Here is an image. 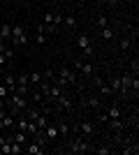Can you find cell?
<instances>
[{"mask_svg": "<svg viewBox=\"0 0 139 155\" xmlns=\"http://www.w3.org/2000/svg\"><path fill=\"white\" fill-rule=\"evenodd\" d=\"M91 143L84 139V137L77 134V139H72V141L67 143V153H72V155H84V153H91Z\"/></svg>", "mask_w": 139, "mask_h": 155, "instance_id": "6da1fadb", "label": "cell"}, {"mask_svg": "<svg viewBox=\"0 0 139 155\" xmlns=\"http://www.w3.org/2000/svg\"><path fill=\"white\" fill-rule=\"evenodd\" d=\"M12 44L14 46H26V42H28V37H26V30L19 26V23H14L12 26Z\"/></svg>", "mask_w": 139, "mask_h": 155, "instance_id": "7a4b0ae2", "label": "cell"}, {"mask_svg": "<svg viewBox=\"0 0 139 155\" xmlns=\"http://www.w3.org/2000/svg\"><path fill=\"white\" fill-rule=\"evenodd\" d=\"M74 132L79 137H84V139H88V137H93V132H95V123H93V120H81V123L74 125Z\"/></svg>", "mask_w": 139, "mask_h": 155, "instance_id": "3957f363", "label": "cell"}, {"mask_svg": "<svg viewBox=\"0 0 139 155\" xmlns=\"http://www.w3.org/2000/svg\"><path fill=\"white\" fill-rule=\"evenodd\" d=\"M72 107H74V102L65 95V93L56 97V109H58V111H72Z\"/></svg>", "mask_w": 139, "mask_h": 155, "instance_id": "277c9868", "label": "cell"}, {"mask_svg": "<svg viewBox=\"0 0 139 155\" xmlns=\"http://www.w3.org/2000/svg\"><path fill=\"white\" fill-rule=\"evenodd\" d=\"M23 153H28V155H42V153H44V146L37 143L35 139H28V143L23 146Z\"/></svg>", "mask_w": 139, "mask_h": 155, "instance_id": "5b68a950", "label": "cell"}, {"mask_svg": "<svg viewBox=\"0 0 139 155\" xmlns=\"http://www.w3.org/2000/svg\"><path fill=\"white\" fill-rule=\"evenodd\" d=\"M74 70L81 72V74H86V77H93L95 74V67L91 63H84V60H74Z\"/></svg>", "mask_w": 139, "mask_h": 155, "instance_id": "8992f818", "label": "cell"}, {"mask_svg": "<svg viewBox=\"0 0 139 155\" xmlns=\"http://www.w3.org/2000/svg\"><path fill=\"white\" fill-rule=\"evenodd\" d=\"M93 84H95V88H98L100 91V95H114L111 93V88H109V84H104V81H102V77H93Z\"/></svg>", "mask_w": 139, "mask_h": 155, "instance_id": "52a82bcc", "label": "cell"}, {"mask_svg": "<svg viewBox=\"0 0 139 155\" xmlns=\"http://www.w3.org/2000/svg\"><path fill=\"white\" fill-rule=\"evenodd\" d=\"M42 132H44V137L49 139V141H53V139H58V127H56L53 123H49V125H46L44 130H42Z\"/></svg>", "mask_w": 139, "mask_h": 155, "instance_id": "ba28073f", "label": "cell"}, {"mask_svg": "<svg viewBox=\"0 0 139 155\" xmlns=\"http://www.w3.org/2000/svg\"><path fill=\"white\" fill-rule=\"evenodd\" d=\"M109 88H111V93H118V95H121V88H123V84H121V74H114V77L109 79Z\"/></svg>", "mask_w": 139, "mask_h": 155, "instance_id": "9c48e42d", "label": "cell"}, {"mask_svg": "<svg viewBox=\"0 0 139 155\" xmlns=\"http://www.w3.org/2000/svg\"><path fill=\"white\" fill-rule=\"evenodd\" d=\"M60 74L67 79V84H70V86H77V74H74L70 67H60Z\"/></svg>", "mask_w": 139, "mask_h": 155, "instance_id": "30bf717a", "label": "cell"}, {"mask_svg": "<svg viewBox=\"0 0 139 155\" xmlns=\"http://www.w3.org/2000/svg\"><path fill=\"white\" fill-rule=\"evenodd\" d=\"M77 46H79L81 51H86V49H91V37H88V35H79V37H77Z\"/></svg>", "mask_w": 139, "mask_h": 155, "instance_id": "8fae6325", "label": "cell"}, {"mask_svg": "<svg viewBox=\"0 0 139 155\" xmlns=\"http://www.w3.org/2000/svg\"><path fill=\"white\" fill-rule=\"evenodd\" d=\"M5 86L9 93H16V77L14 74H5Z\"/></svg>", "mask_w": 139, "mask_h": 155, "instance_id": "7c38bea8", "label": "cell"}, {"mask_svg": "<svg viewBox=\"0 0 139 155\" xmlns=\"http://www.w3.org/2000/svg\"><path fill=\"white\" fill-rule=\"evenodd\" d=\"M86 107H91V109H102V100L100 97H95V95H91V97H86Z\"/></svg>", "mask_w": 139, "mask_h": 155, "instance_id": "4fadbf2b", "label": "cell"}, {"mask_svg": "<svg viewBox=\"0 0 139 155\" xmlns=\"http://www.w3.org/2000/svg\"><path fill=\"white\" fill-rule=\"evenodd\" d=\"M100 37L104 39V42L114 39V28H111V26H104V28H100Z\"/></svg>", "mask_w": 139, "mask_h": 155, "instance_id": "5bb4252c", "label": "cell"}, {"mask_svg": "<svg viewBox=\"0 0 139 155\" xmlns=\"http://www.w3.org/2000/svg\"><path fill=\"white\" fill-rule=\"evenodd\" d=\"M49 123H51V120H49V116H46V114H37V118H35V125H37L40 130H44Z\"/></svg>", "mask_w": 139, "mask_h": 155, "instance_id": "9a60e30c", "label": "cell"}, {"mask_svg": "<svg viewBox=\"0 0 139 155\" xmlns=\"http://www.w3.org/2000/svg\"><path fill=\"white\" fill-rule=\"evenodd\" d=\"M9 37H12V26H9V23H2V26H0V39L5 42V39H9Z\"/></svg>", "mask_w": 139, "mask_h": 155, "instance_id": "2e32d148", "label": "cell"}, {"mask_svg": "<svg viewBox=\"0 0 139 155\" xmlns=\"http://www.w3.org/2000/svg\"><path fill=\"white\" fill-rule=\"evenodd\" d=\"M63 26L70 28V30H72V28H77V16H74V14H67V16H63Z\"/></svg>", "mask_w": 139, "mask_h": 155, "instance_id": "e0dca14e", "label": "cell"}, {"mask_svg": "<svg viewBox=\"0 0 139 155\" xmlns=\"http://www.w3.org/2000/svg\"><path fill=\"white\" fill-rule=\"evenodd\" d=\"M107 116H109V120H111V118H123V111H121L116 104H111V107L107 109Z\"/></svg>", "mask_w": 139, "mask_h": 155, "instance_id": "ac0fdd59", "label": "cell"}, {"mask_svg": "<svg viewBox=\"0 0 139 155\" xmlns=\"http://www.w3.org/2000/svg\"><path fill=\"white\" fill-rule=\"evenodd\" d=\"M56 127H58V137H67L70 132H72V127H70L67 123H63V120H60V123H56Z\"/></svg>", "mask_w": 139, "mask_h": 155, "instance_id": "d6986e66", "label": "cell"}, {"mask_svg": "<svg viewBox=\"0 0 139 155\" xmlns=\"http://www.w3.org/2000/svg\"><path fill=\"white\" fill-rule=\"evenodd\" d=\"M12 141V139H9ZM23 153V143H19V141H12V146H9V155H21Z\"/></svg>", "mask_w": 139, "mask_h": 155, "instance_id": "ffe728a7", "label": "cell"}, {"mask_svg": "<svg viewBox=\"0 0 139 155\" xmlns=\"http://www.w3.org/2000/svg\"><path fill=\"white\" fill-rule=\"evenodd\" d=\"M132 42H134V37H123V39H121V44H118V49H121V51H130Z\"/></svg>", "mask_w": 139, "mask_h": 155, "instance_id": "44dd1931", "label": "cell"}, {"mask_svg": "<svg viewBox=\"0 0 139 155\" xmlns=\"http://www.w3.org/2000/svg\"><path fill=\"white\" fill-rule=\"evenodd\" d=\"M58 95H63V88H58V86H53V84H51V88H49L46 97H49V100H56Z\"/></svg>", "mask_w": 139, "mask_h": 155, "instance_id": "7402d4cb", "label": "cell"}, {"mask_svg": "<svg viewBox=\"0 0 139 155\" xmlns=\"http://www.w3.org/2000/svg\"><path fill=\"white\" fill-rule=\"evenodd\" d=\"M28 79H30V86H37L42 81V72H28Z\"/></svg>", "mask_w": 139, "mask_h": 155, "instance_id": "603a6c76", "label": "cell"}, {"mask_svg": "<svg viewBox=\"0 0 139 155\" xmlns=\"http://www.w3.org/2000/svg\"><path fill=\"white\" fill-rule=\"evenodd\" d=\"M35 42H37V46H44L46 44V35L42 30H37V37H35Z\"/></svg>", "mask_w": 139, "mask_h": 155, "instance_id": "cb8c5ba5", "label": "cell"}, {"mask_svg": "<svg viewBox=\"0 0 139 155\" xmlns=\"http://www.w3.org/2000/svg\"><path fill=\"white\" fill-rule=\"evenodd\" d=\"M93 153H98V155H109L111 153V148H104V146H98V148H91Z\"/></svg>", "mask_w": 139, "mask_h": 155, "instance_id": "d4e9b609", "label": "cell"}, {"mask_svg": "<svg viewBox=\"0 0 139 155\" xmlns=\"http://www.w3.org/2000/svg\"><path fill=\"white\" fill-rule=\"evenodd\" d=\"M53 16H56V12H46L42 16V23H53Z\"/></svg>", "mask_w": 139, "mask_h": 155, "instance_id": "484cf974", "label": "cell"}, {"mask_svg": "<svg viewBox=\"0 0 139 155\" xmlns=\"http://www.w3.org/2000/svg\"><path fill=\"white\" fill-rule=\"evenodd\" d=\"M130 70H132L134 74H137V72H139V58H137V56H134V58L130 60Z\"/></svg>", "mask_w": 139, "mask_h": 155, "instance_id": "4316f807", "label": "cell"}, {"mask_svg": "<svg viewBox=\"0 0 139 155\" xmlns=\"http://www.w3.org/2000/svg\"><path fill=\"white\" fill-rule=\"evenodd\" d=\"M98 123H109V116H107V111H100V114H98Z\"/></svg>", "mask_w": 139, "mask_h": 155, "instance_id": "83f0119b", "label": "cell"}, {"mask_svg": "<svg viewBox=\"0 0 139 155\" xmlns=\"http://www.w3.org/2000/svg\"><path fill=\"white\" fill-rule=\"evenodd\" d=\"M7 60H9V58H7V53H5V51H0V74H2V67H5Z\"/></svg>", "mask_w": 139, "mask_h": 155, "instance_id": "f1b7e54d", "label": "cell"}, {"mask_svg": "<svg viewBox=\"0 0 139 155\" xmlns=\"http://www.w3.org/2000/svg\"><path fill=\"white\" fill-rule=\"evenodd\" d=\"M104 26H109V19L107 16H98V28H104Z\"/></svg>", "mask_w": 139, "mask_h": 155, "instance_id": "f546056e", "label": "cell"}, {"mask_svg": "<svg viewBox=\"0 0 139 155\" xmlns=\"http://www.w3.org/2000/svg\"><path fill=\"white\" fill-rule=\"evenodd\" d=\"M7 95H9V91H7V86H5V84H0V100H5Z\"/></svg>", "mask_w": 139, "mask_h": 155, "instance_id": "4dcf8cb0", "label": "cell"}, {"mask_svg": "<svg viewBox=\"0 0 139 155\" xmlns=\"http://www.w3.org/2000/svg\"><path fill=\"white\" fill-rule=\"evenodd\" d=\"M33 102H42V93H40V91L33 93Z\"/></svg>", "mask_w": 139, "mask_h": 155, "instance_id": "1f68e13d", "label": "cell"}, {"mask_svg": "<svg viewBox=\"0 0 139 155\" xmlns=\"http://www.w3.org/2000/svg\"><path fill=\"white\" fill-rule=\"evenodd\" d=\"M7 46H5V42H2V39H0V51H5Z\"/></svg>", "mask_w": 139, "mask_h": 155, "instance_id": "d6a6232c", "label": "cell"}, {"mask_svg": "<svg viewBox=\"0 0 139 155\" xmlns=\"http://www.w3.org/2000/svg\"><path fill=\"white\" fill-rule=\"evenodd\" d=\"M0 109H5V100H0Z\"/></svg>", "mask_w": 139, "mask_h": 155, "instance_id": "836d02e7", "label": "cell"}]
</instances>
